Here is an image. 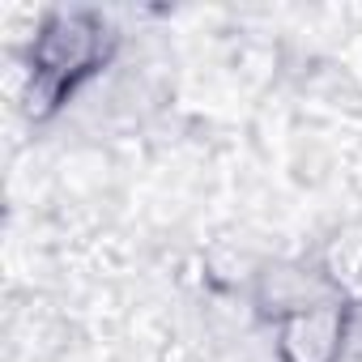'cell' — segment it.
Wrapping results in <instances>:
<instances>
[{
	"label": "cell",
	"instance_id": "obj_1",
	"mask_svg": "<svg viewBox=\"0 0 362 362\" xmlns=\"http://www.w3.org/2000/svg\"><path fill=\"white\" fill-rule=\"evenodd\" d=\"M107 26L94 13H52L30 39V77L69 94L86 73L103 64Z\"/></svg>",
	"mask_w": 362,
	"mask_h": 362
},
{
	"label": "cell",
	"instance_id": "obj_2",
	"mask_svg": "<svg viewBox=\"0 0 362 362\" xmlns=\"http://www.w3.org/2000/svg\"><path fill=\"white\" fill-rule=\"evenodd\" d=\"M345 332H349V324H345V307L337 298V303H324V307L281 320L277 354H281V362H337L345 349Z\"/></svg>",
	"mask_w": 362,
	"mask_h": 362
},
{
	"label": "cell",
	"instance_id": "obj_3",
	"mask_svg": "<svg viewBox=\"0 0 362 362\" xmlns=\"http://www.w3.org/2000/svg\"><path fill=\"white\" fill-rule=\"evenodd\" d=\"M324 277L337 294H362V235H337L324 247Z\"/></svg>",
	"mask_w": 362,
	"mask_h": 362
}]
</instances>
